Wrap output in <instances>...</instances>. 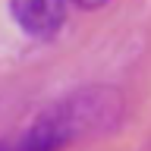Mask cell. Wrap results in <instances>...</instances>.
I'll return each mask as SVG.
<instances>
[{"mask_svg":"<svg viewBox=\"0 0 151 151\" xmlns=\"http://www.w3.org/2000/svg\"><path fill=\"white\" fill-rule=\"evenodd\" d=\"M76 3H79V6H85V9H94V6H101L104 0H76Z\"/></svg>","mask_w":151,"mask_h":151,"instance_id":"cell-3","label":"cell"},{"mask_svg":"<svg viewBox=\"0 0 151 151\" xmlns=\"http://www.w3.org/2000/svg\"><path fill=\"white\" fill-rule=\"evenodd\" d=\"M123 113L126 104L113 85H85L50 101L25 129L0 139V151H66L76 142L113 132Z\"/></svg>","mask_w":151,"mask_h":151,"instance_id":"cell-1","label":"cell"},{"mask_svg":"<svg viewBox=\"0 0 151 151\" xmlns=\"http://www.w3.org/2000/svg\"><path fill=\"white\" fill-rule=\"evenodd\" d=\"M9 16L25 35L47 41L66 22V0H9Z\"/></svg>","mask_w":151,"mask_h":151,"instance_id":"cell-2","label":"cell"}]
</instances>
